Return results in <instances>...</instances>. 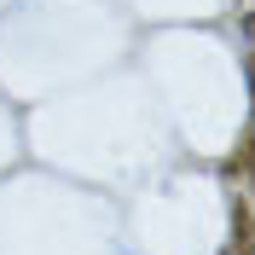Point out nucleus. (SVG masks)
<instances>
[{
  "mask_svg": "<svg viewBox=\"0 0 255 255\" xmlns=\"http://www.w3.org/2000/svg\"><path fill=\"white\" fill-rule=\"evenodd\" d=\"M232 255H250V244H255V215H250V203H232Z\"/></svg>",
  "mask_w": 255,
  "mask_h": 255,
  "instance_id": "obj_1",
  "label": "nucleus"
},
{
  "mask_svg": "<svg viewBox=\"0 0 255 255\" xmlns=\"http://www.w3.org/2000/svg\"><path fill=\"white\" fill-rule=\"evenodd\" d=\"M250 162H255V128H250V145H244L238 157H232V168H250Z\"/></svg>",
  "mask_w": 255,
  "mask_h": 255,
  "instance_id": "obj_2",
  "label": "nucleus"
}]
</instances>
